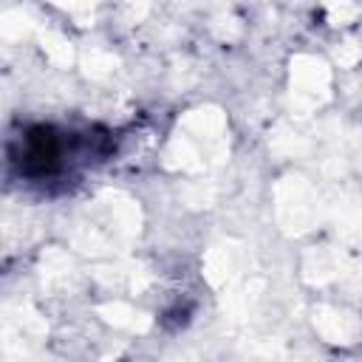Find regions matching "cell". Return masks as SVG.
<instances>
[{
  "label": "cell",
  "mask_w": 362,
  "mask_h": 362,
  "mask_svg": "<svg viewBox=\"0 0 362 362\" xmlns=\"http://www.w3.org/2000/svg\"><path fill=\"white\" fill-rule=\"evenodd\" d=\"M62 136L54 127L37 124L31 130H25L23 141H20V153L14 156V161L20 164V173L28 178H45L54 175L62 167Z\"/></svg>",
  "instance_id": "obj_1"
}]
</instances>
